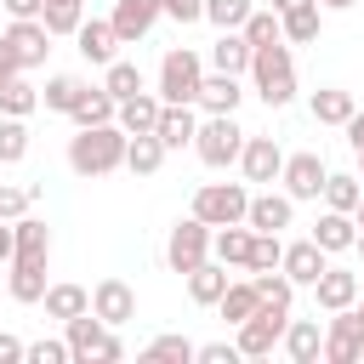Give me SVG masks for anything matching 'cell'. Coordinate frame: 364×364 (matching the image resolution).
Listing matches in <instances>:
<instances>
[{
  "label": "cell",
  "instance_id": "obj_1",
  "mask_svg": "<svg viewBox=\"0 0 364 364\" xmlns=\"http://www.w3.org/2000/svg\"><path fill=\"white\" fill-rule=\"evenodd\" d=\"M68 171L85 176V182L125 171V131L114 119L108 125H80V136H68Z\"/></svg>",
  "mask_w": 364,
  "mask_h": 364
},
{
  "label": "cell",
  "instance_id": "obj_2",
  "mask_svg": "<svg viewBox=\"0 0 364 364\" xmlns=\"http://www.w3.org/2000/svg\"><path fill=\"white\" fill-rule=\"evenodd\" d=\"M250 91L267 102V108H290L296 102V57L284 40H267V46H250Z\"/></svg>",
  "mask_w": 364,
  "mask_h": 364
},
{
  "label": "cell",
  "instance_id": "obj_3",
  "mask_svg": "<svg viewBox=\"0 0 364 364\" xmlns=\"http://www.w3.org/2000/svg\"><path fill=\"white\" fill-rule=\"evenodd\" d=\"M63 341H68L74 364H119V358H125V347H119L114 324H102L91 307H85V313H74V318L63 324Z\"/></svg>",
  "mask_w": 364,
  "mask_h": 364
},
{
  "label": "cell",
  "instance_id": "obj_4",
  "mask_svg": "<svg viewBox=\"0 0 364 364\" xmlns=\"http://www.w3.org/2000/svg\"><path fill=\"white\" fill-rule=\"evenodd\" d=\"M284 324H290V307H279V301H256V313L233 324V347H239V358H267V353L279 347Z\"/></svg>",
  "mask_w": 364,
  "mask_h": 364
},
{
  "label": "cell",
  "instance_id": "obj_5",
  "mask_svg": "<svg viewBox=\"0 0 364 364\" xmlns=\"http://www.w3.org/2000/svg\"><path fill=\"white\" fill-rule=\"evenodd\" d=\"M199 80H205V57L193 46H171L159 57V102H193L199 97Z\"/></svg>",
  "mask_w": 364,
  "mask_h": 364
},
{
  "label": "cell",
  "instance_id": "obj_6",
  "mask_svg": "<svg viewBox=\"0 0 364 364\" xmlns=\"http://www.w3.org/2000/svg\"><path fill=\"white\" fill-rule=\"evenodd\" d=\"M239 148H245V131H239L233 114H205V119H199V131H193V154H199L210 171L239 165Z\"/></svg>",
  "mask_w": 364,
  "mask_h": 364
},
{
  "label": "cell",
  "instance_id": "obj_7",
  "mask_svg": "<svg viewBox=\"0 0 364 364\" xmlns=\"http://www.w3.org/2000/svg\"><path fill=\"white\" fill-rule=\"evenodd\" d=\"M245 205H250V188L245 182H199V193H193V216L205 228L245 222Z\"/></svg>",
  "mask_w": 364,
  "mask_h": 364
},
{
  "label": "cell",
  "instance_id": "obj_8",
  "mask_svg": "<svg viewBox=\"0 0 364 364\" xmlns=\"http://www.w3.org/2000/svg\"><path fill=\"white\" fill-rule=\"evenodd\" d=\"M205 256H210V228L188 210V216L165 233V267H171V273H193Z\"/></svg>",
  "mask_w": 364,
  "mask_h": 364
},
{
  "label": "cell",
  "instance_id": "obj_9",
  "mask_svg": "<svg viewBox=\"0 0 364 364\" xmlns=\"http://www.w3.org/2000/svg\"><path fill=\"white\" fill-rule=\"evenodd\" d=\"M364 353V313L358 307H336L330 324H324V364H358Z\"/></svg>",
  "mask_w": 364,
  "mask_h": 364
},
{
  "label": "cell",
  "instance_id": "obj_10",
  "mask_svg": "<svg viewBox=\"0 0 364 364\" xmlns=\"http://www.w3.org/2000/svg\"><path fill=\"white\" fill-rule=\"evenodd\" d=\"M0 40L11 46V57H17V68H23V74H28V68H40V63H46V51H51V34H46V23H40V17H11Z\"/></svg>",
  "mask_w": 364,
  "mask_h": 364
},
{
  "label": "cell",
  "instance_id": "obj_11",
  "mask_svg": "<svg viewBox=\"0 0 364 364\" xmlns=\"http://www.w3.org/2000/svg\"><path fill=\"white\" fill-rule=\"evenodd\" d=\"M324 176H330V165H324L318 154H284V171H279V182H284V193H290L296 205H307V199H318V188H324Z\"/></svg>",
  "mask_w": 364,
  "mask_h": 364
},
{
  "label": "cell",
  "instance_id": "obj_12",
  "mask_svg": "<svg viewBox=\"0 0 364 364\" xmlns=\"http://www.w3.org/2000/svg\"><path fill=\"white\" fill-rule=\"evenodd\" d=\"M239 171H245V182L273 188L279 171H284V148H279L273 136H245V148H239Z\"/></svg>",
  "mask_w": 364,
  "mask_h": 364
},
{
  "label": "cell",
  "instance_id": "obj_13",
  "mask_svg": "<svg viewBox=\"0 0 364 364\" xmlns=\"http://www.w3.org/2000/svg\"><path fill=\"white\" fill-rule=\"evenodd\" d=\"M74 46H80V57H85L91 68H108V63L119 57V34H114V23H108V17H80Z\"/></svg>",
  "mask_w": 364,
  "mask_h": 364
},
{
  "label": "cell",
  "instance_id": "obj_14",
  "mask_svg": "<svg viewBox=\"0 0 364 364\" xmlns=\"http://www.w3.org/2000/svg\"><path fill=\"white\" fill-rule=\"evenodd\" d=\"M296 222V199L290 193H250V205H245V228H256V233H284Z\"/></svg>",
  "mask_w": 364,
  "mask_h": 364
},
{
  "label": "cell",
  "instance_id": "obj_15",
  "mask_svg": "<svg viewBox=\"0 0 364 364\" xmlns=\"http://www.w3.org/2000/svg\"><path fill=\"white\" fill-rule=\"evenodd\" d=\"M330 267V250H318L313 239H296V245H284V256H279V273L296 284V290H313V279Z\"/></svg>",
  "mask_w": 364,
  "mask_h": 364
},
{
  "label": "cell",
  "instance_id": "obj_16",
  "mask_svg": "<svg viewBox=\"0 0 364 364\" xmlns=\"http://www.w3.org/2000/svg\"><path fill=\"white\" fill-rule=\"evenodd\" d=\"M108 23H114L119 46H136V40L154 34V23H159V0H114Z\"/></svg>",
  "mask_w": 364,
  "mask_h": 364
},
{
  "label": "cell",
  "instance_id": "obj_17",
  "mask_svg": "<svg viewBox=\"0 0 364 364\" xmlns=\"http://www.w3.org/2000/svg\"><path fill=\"white\" fill-rule=\"evenodd\" d=\"M11 262H34V267L51 262V228L40 216H28V210L11 222Z\"/></svg>",
  "mask_w": 364,
  "mask_h": 364
},
{
  "label": "cell",
  "instance_id": "obj_18",
  "mask_svg": "<svg viewBox=\"0 0 364 364\" xmlns=\"http://www.w3.org/2000/svg\"><path fill=\"white\" fill-rule=\"evenodd\" d=\"M91 313H97L102 324H114V330H119V324H131V318H136V290H131L125 279H102V284L91 290Z\"/></svg>",
  "mask_w": 364,
  "mask_h": 364
},
{
  "label": "cell",
  "instance_id": "obj_19",
  "mask_svg": "<svg viewBox=\"0 0 364 364\" xmlns=\"http://www.w3.org/2000/svg\"><path fill=\"white\" fill-rule=\"evenodd\" d=\"M193 131H199V108H193V102H165V108H159V125H154V136L165 142V154H176V148H193Z\"/></svg>",
  "mask_w": 364,
  "mask_h": 364
},
{
  "label": "cell",
  "instance_id": "obj_20",
  "mask_svg": "<svg viewBox=\"0 0 364 364\" xmlns=\"http://www.w3.org/2000/svg\"><path fill=\"white\" fill-rule=\"evenodd\" d=\"M239 97H245L239 74L205 68V80H199V97H193V108H205V114H233V108H239Z\"/></svg>",
  "mask_w": 364,
  "mask_h": 364
},
{
  "label": "cell",
  "instance_id": "obj_21",
  "mask_svg": "<svg viewBox=\"0 0 364 364\" xmlns=\"http://www.w3.org/2000/svg\"><path fill=\"white\" fill-rule=\"evenodd\" d=\"M279 347H284L290 364H318V353H324V324H318V318H290L284 336H279Z\"/></svg>",
  "mask_w": 364,
  "mask_h": 364
},
{
  "label": "cell",
  "instance_id": "obj_22",
  "mask_svg": "<svg viewBox=\"0 0 364 364\" xmlns=\"http://www.w3.org/2000/svg\"><path fill=\"white\" fill-rule=\"evenodd\" d=\"M318 28H324V6H318V0H301V6L279 11V40H284V46H313Z\"/></svg>",
  "mask_w": 364,
  "mask_h": 364
},
{
  "label": "cell",
  "instance_id": "obj_23",
  "mask_svg": "<svg viewBox=\"0 0 364 364\" xmlns=\"http://www.w3.org/2000/svg\"><path fill=\"white\" fill-rule=\"evenodd\" d=\"M318 250H330V256H341V250H353V239H358V222H353V210H330L324 205V216L313 222V233H307Z\"/></svg>",
  "mask_w": 364,
  "mask_h": 364
},
{
  "label": "cell",
  "instance_id": "obj_24",
  "mask_svg": "<svg viewBox=\"0 0 364 364\" xmlns=\"http://www.w3.org/2000/svg\"><path fill=\"white\" fill-rule=\"evenodd\" d=\"M159 108H165V102H159V91H148V85H142L136 97H125V102L114 108V125H119L125 136H136V131H154V125H159Z\"/></svg>",
  "mask_w": 364,
  "mask_h": 364
},
{
  "label": "cell",
  "instance_id": "obj_25",
  "mask_svg": "<svg viewBox=\"0 0 364 364\" xmlns=\"http://www.w3.org/2000/svg\"><path fill=\"white\" fill-rule=\"evenodd\" d=\"M313 301H318L324 313L353 307V301H358V273H347V267H324V273L313 279Z\"/></svg>",
  "mask_w": 364,
  "mask_h": 364
},
{
  "label": "cell",
  "instance_id": "obj_26",
  "mask_svg": "<svg viewBox=\"0 0 364 364\" xmlns=\"http://www.w3.org/2000/svg\"><path fill=\"white\" fill-rule=\"evenodd\" d=\"M210 68H222V74H239V80H245V68H250V46H245V34H239V28H216V40H210Z\"/></svg>",
  "mask_w": 364,
  "mask_h": 364
},
{
  "label": "cell",
  "instance_id": "obj_27",
  "mask_svg": "<svg viewBox=\"0 0 364 364\" xmlns=\"http://www.w3.org/2000/svg\"><path fill=\"white\" fill-rule=\"evenodd\" d=\"M353 91H341V85H318L313 97H307V114L318 119V125H347L353 119Z\"/></svg>",
  "mask_w": 364,
  "mask_h": 364
},
{
  "label": "cell",
  "instance_id": "obj_28",
  "mask_svg": "<svg viewBox=\"0 0 364 364\" xmlns=\"http://www.w3.org/2000/svg\"><path fill=\"white\" fill-rule=\"evenodd\" d=\"M210 256H216L222 267H245V262H250V228H245V222L210 228Z\"/></svg>",
  "mask_w": 364,
  "mask_h": 364
},
{
  "label": "cell",
  "instance_id": "obj_29",
  "mask_svg": "<svg viewBox=\"0 0 364 364\" xmlns=\"http://www.w3.org/2000/svg\"><path fill=\"white\" fill-rule=\"evenodd\" d=\"M159 165H165V142H159L154 131L125 136V171H131V176H154Z\"/></svg>",
  "mask_w": 364,
  "mask_h": 364
},
{
  "label": "cell",
  "instance_id": "obj_30",
  "mask_svg": "<svg viewBox=\"0 0 364 364\" xmlns=\"http://www.w3.org/2000/svg\"><path fill=\"white\" fill-rule=\"evenodd\" d=\"M182 279H188V296H193L199 307H216V296L228 290V267H222L216 256H205V262H199L193 273H182Z\"/></svg>",
  "mask_w": 364,
  "mask_h": 364
},
{
  "label": "cell",
  "instance_id": "obj_31",
  "mask_svg": "<svg viewBox=\"0 0 364 364\" xmlns=\"http://www.w3.org/2000/svg\"><path fill=\"white\" fill-rule=\"evenodd\" d=\"M40 301H46V313H51V318H63V324H68L74 313H85V307H91V290L63 279V284H46V296H40Z\"/></svg>",
  "mask_w": 364,
  "mask_h": 364
},
{
  "label": "cell",
  "instance_id": "obj_32",
  "mask_svg": "<svg viewBox=\"0 0 364 364\" xmlns=\"http://www.w3.org/2000/svg\"><path fill=\"white\" fill-rule=\"evenodd\" d=\"M256 301H262V296H256V279H228V290L216 296V313H222L228 324H239V318L256 313Z\"/></svg>",
  "mask_w": 364,
  "mask_h": 364
},
{
  "label": "cell",
  "instance_id": "obj_33",
  "mask_svg": "<svg viewBox=\"0 0 364 364\" xmlns=\"http://www.w3.org/2000/svg\"><path fill=\"white\" fill-rule=\"evenodd\" d=\"M114 108H119V102H114L102 85H85V91H80V102L68 108V119H74V125H108V119H114Z\"/></svg>",
  "mask_w": 364,
  "mask_h": 364
},
{
  "label": "cell",
  "instance_id": "obj_34",
  "mask_svg": "<svg viewBox=\"0 0 364 364\" xmlns=\"http://www.w3.org/2000/svg\"><path fill=\"white\" fill-rule=\"evenodd\" d=\"M11 273H6V290H11V301H40L46 296V267H34V262H6Z\"/></svg>",
  "mask_w": 364,
  "mask_h": 364
},
{
  "label": "cell",
  "instance_id": "obj_35",
  "mask_svg": "<svg viewBox=\"0 0 364 364\" xmlns=\"http://www.w3.org/2000/svg\"><path fill=\"white\" fill-rule=\"evenodd\" d=\"M142 85H148V80H142V68H136V63H125V57H114V63L102 68V91H108L114 102H125V97H136Z\"/></svg>",
  "mask_w": 364,
  "mask_h": 364
},
{
  "label": "cell",
  "instance_id": "obj_36",
  "mask_svg": "<svg viewBox=\"0 0 364 364\" xmlns=\"http://www.w3.org/2000/svg\"><path fill=\"white\" fill-rule=\"evenodd\" d=\"M193 353H199V341H188V336H154L142 347V364H193Z\"/></svg>",
  "mask_w": 364,
  "mask_h": 364
},
{
  "label": "cell",
  "instance_id": "obj_37",
  "mask_svg": "<svg viewBox=\"0 0 364 364\" xmlns=\"http://www.w3.org/2000/svg\"><path fill=\"white\" fill-rule=\"evenodd\" d=\"M80 91H85V80H80V74H51V80L40 85V102H46L51 114H68V108L80 102Z\"/></svg>",
  "mask_w": 364,
  "mask_h": 364
},
{
  "label": "cell",
  "instance_id": "obj_38",
  "mask_svg": "<svg viewBox=\"0 0 364 364\" xmlns=\"http://www.w3.org/2000/svg\"><path fill=\"white\" fill-rule=\"evenodd\" d=\"M318 199H324L330 210H353V205L364 199V188H358V176H353V171H330V176H324V188H318Z\"/></svg>",
  "mask_w": 364,
  "mask_h": 364
},
{
  "label": "cell",
  "instance_id": "obj_39",
  "mask_svg": "<svg viewBox=\"0 0 364 364\" xmlns=\"http://www.w3.org/2000/svg\"><path fill=\"white\" fill-rule=\"evenodd\" d=\"M80 17H85V0H46V11H40V23H46V34H51V40L74 34V28H80Z\"/></svg>",
  "mask_w": 364,
  "mask_h": 364
},
{
  "label": "cell",
  "instance_id": "obj_40",
  "mask_svg": "<svg viewBox=\"0 0 364 364\" xmlns=\"http://www.w3.org/2000/svg\"><path fill=\"white\" fill-rule=\"evenodd\" d=\"M34 108H40V91H34V85H28L23 74L0 85V114H17V119H28Z\"/></svg>",
  "mask_w": 364,
  "mask_h": 364
},
{
  "label": "cell",
  "instance_id": "obj_41",
  "mask_svg": "<svg viewBox=\"0 0 364 364\" xmlns=\"http://www.w3.org/2000/svg\"><path fill=\"white\" fill-rule=\"evenodd\" d=\"M23 154H28V119L0 114V165H17Z\"/></svg>",
  "mask_w": 364,
  "mask_h": 364
},
{
  "label": "cell",
  "instance_id": "obj_42",
  "mask_svg": "<svg viewBox=\"0 0 364 364\" xmlns=\"http://www.w3.org/2000/svg\"><path fill=\"white\" fill-rule=\"evenodd\" d=\"M279 256H284V239L250 228V262H245V273H267V267H279Z\"/></svg>",
  "mask_w": 364,
  "mask_h": 364
},
{
  "label": "cell",
  "instance_id": "obj_43",
  "mask_svg": "<svg viewBox=\"0 0 364 364\" xmlns=\"http://www.w3.org/2000/svg\"><path fill=\"white\" fill-rule=\"evenodd\" d=\"M256 11V0H205V23L210 28H239Z\"/></svg>",
  "mask_w": 364,
  "mask_h": 364
},
{
  "label": "cell",
  "instance_id": "obj_44",
  "mask_svg": "<svg viewBox=\"0 0 364 364\" xmlns=\"http://www.w3.org/2000/svg\"><path fill=\"white\" fill-rule=\"evenodd\" d=\"M239 34H245V46H267V40H279V11L267 6V11H250L245 23H239Z\"/></svg>",
  "mask_w": 364,
  "mask_h": 364
},
{
  "label": "cell",
  "instance_id": "obj_45",
  "mask_svg": "<svg viewBox=\"0 0 364 364\" xmlns=\"http://www.w3.org/2000/svg\"><path fill=\"white\" fill-rule=\"evenodd\" d=\"M28 205H34V188H11V182H0V216H6V222H17Z\"/></svg>",
  "mask_w": 364,
  "mask_h": 364
},
{
  "label": "cell",
  "instance_id": "obj_46",
  "mask_svg": "<svg viewBox=\"0 0 364 364\" xmlns=\"http://www.w3.org/2000/svg\"><path fill=\"white\" fill-rule=\"evenodd\" d=\"M159 17H171V23H205V0H159Z\"/></svg>",
  "mask_w": 364,
  "mask_h": 364
},
{
  "label": "cell",
  "instance_id": "obj_47",
  "mask_svg": "<svg viewBox=\"0 0 364 364\" xmlns=\"http://www.w3.org/2000/svg\"><path fill=\"white\" fill-rule=\"evenodd\" d=\"M23 358H28V364H74L68 341H34V347H28Z\"/></svg>",
  "mask_w": 364,
  "mask_h": 364
},
{
  "label": "cell",
  "instance_id": "obj_48",
  "mask_svg": "<svg viewBox=\"0 0 364 364\" xmlns=\"http://www.w3.org/2000/svg\"><path fill=\"white\" fill-rule=\"evenodd\" d=\"M193 364H239V347H233V341H205V347L193 353Z\"/></svg>",
  "mask_w": 364,
  "mask_h": 364
},
{
  "label": "cell",
  "instance_id": "obj_49",
  "mask_svg": "<svg viewBox=\"0 0 364 364\" xmlns=\"http://www.w3.org/2000/svg\"><path fill=\"white\" fill-rule=\"evenodd\" d=\"M341 131H347V148H353V159H358V171H364V114L353 108V119H347Z\"/></svg>",
  "mask_w": 364,
  "mask_h": 364
},
{
  "label": "cell",
  "instance_id": "obj_50",
  "mask_svg": "<svg viewBox=\"0 0 364 364\" xmlns=\"http://www.w3.org/2000/svg\"><path fill=\"white\" fill-rule=\"evenodd\" d=\"M23 353H28V347H23L11 330H0V364H23Z\"/></svg>",
  "mask_w": 364,
  "mask_h": 364
},
{
  "label": "cell",
  "instance_id": "obj_51",
  "mask_svg": "<svg viewBox=\"0 0 364 364\" xmlns=\"http://www.w3.org/2000/svg\"><path fill=\"white\" fill-rule=\"evenodd\" d=\"M6 6V17H40L46 11V0H0Z\"/></svg>",
  "mask_w": 364,
  "mask_h": 364
},
{
  "label": "cell",
  "instance_id": "obj_52",
  "mask_svg": "<svg viewBox=\"0 0 364 364\" xmlns=\"http://www.w3.org/2000/svg\"><path fill=\"white\" fill-rule=\"evenodd\" d=\"M17 74H23V68H17V57H11V46L0 40V85H6V80H17Z\"/></svg>",
  "mask_w": 364,
  "mask_h": 364
},
{
  "label": "cell",
  "instance_id": "obj_53",
  "mask_svg": "<svg viewBox=\"0 0 364 364\" xmlns=\"http://www.w3.org/2000/svg\"><path fill=\"white\" fill-rule=\"evenodd\" d=\"M6 262H11V222L0 216V267H6Z\"/></svg>",
  "mask_w": 364,
  "mask_h": 364
},
{
  "label": "cell",
  "instance_id": "obj_54",
  "mask_svg": "<svg viewBox=\"0 0 364 364\" xmlns=\"http://www.w3.org/2000/svg\"><path fill=\"white\" fill-rule=\"evenodd\" d=\"M324 11H347V6H358V0H318Z\"/></svg>",
  "mask_w": 364,
  "mask_h": 364
},
{
  "label": "cell",
  "instance_id": "obj_55",
  "mask_svg": "<svg viewBox=\"0 0 364 364\" xmlns=\"http://www.w3.org/2000/svg\"><path fill=\"white\" fill-rule=\"evenodd\" d=\"M290 6H301V0H273V11H290Z\"/></svg>",
  "mask_w": 364,
  "mask_h": 364
},
{
  "label": "cell",
  "instance_id": "obj_56",
  "mask_svg": "<svg viewBox=\"0 0 364 364\" xmlns=\"http://www.w3.org/2000/svg\"><path fill=\"white\" fill-rule=\"evenodd\" d=\"M353 222H358V228H364V199H358V205H353Z\"/></svg>",
  "mask_w": 364,
  "mask_h": 364
},
{
  "label": "cell",
  "instance_id": "obj_57",
  "mask_svg": "<svg viewBox=\"0 0 364 364\" xmlns=\"http://www.w3.org/2000/svg\"><path fill=\"white\" fill-rule=\"evenodd\" d=\"M353 250H358V256H364V228H358V239H353Z\"/></svg>",
  "mask_w": 364,
  "mask_h": 364
},
{
  "label": "cell",
  "instance_id": "obj_58",
  "mask_svg": "<svg viewBox=\"0 0 364 364\" xmlns=\"http://www.w3.org/2000/svg\"><path fill=\"white\" fill-rule=\"evenodd\" d=\"M353 307H358V313H364V301H353Z\"/></svg>",
  "mask_w": 364,
  "mask_h": 364
},
{
  "label": "cell",
  "instance_id": "obj_59",
  "mask_svg": "<svg viewBox=\"0 0 364 364\" xmlns=\"http://www.w3.org/2000/svg\"><path fill=\"white\" fill-rule=\"evenodd\" d=\"M358 364H364V353H358Z\"/></svg>",
  "mask_w": 364,
  "mask_h": 364
},
{
  "label": "cell",
  "instance_id": "obj_60",
  "mask_svg": "<svg viewBox=\"0 0 364 364\" xmlns=\"http://www.w3.org/2000/svg\"><path fill=\"white\" fill-rule=\"evenodd\" d=\"M0 171H6V165H0Z\"/></svg>",
  "mask_w": 364,
  "mask_h": 364
}]
</instances>
